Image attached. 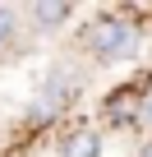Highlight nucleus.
<instances>
[{"instance_id": "obj_2", "label": "nucleus", "mask_w": 152, "mask_h": 157, "mask_svg": "<svg viewBox=\"0 0 152 157\" xmlns=\"http://www.w3.org/2000/svg\"><path fill=\"white\" fill-rule=\"evenodd\" d=\"M69 97H74V83H69V78L46 83V88L37 93V102H32V120H51V116H60V111L69 106Z\"/></svg>"}, {"instance_id": "obj_5", "label": "nucleus", "mask_w": 152, "mask_h": 157, "mask_svg": "<svg viewBox=\"0 0 152 157\" xmlns=\"http://www.w3.org/2000/svg\"><path fill=\"white\" fill-rule=\"evenodd\" d=\"M14 28H19V19H14V10H9V5H0V51H5V46L14 42Z\"/></svg>"}, {"instance_id": "obj_1", "label": "nucleus", "mask_w": 152, "mask_h": 157, "mask_svg": "<svg viewBox=\"0 0 152 157\" xmlns=\"http://www.w3.org/2000/svg\"><path fill=\"white\" fill-rule=\"evenodd\" d=\"M134 46H138V28L120 14H102L83 28V51L97 60H124L134 56Z\"/></svg>"}, {"instance_id": "obj_4", "label": "nucleus", "mask_w": 152, "mask_h": 157, "mask_svg": "<svg viewBox=\"0 0 152 157\" xmlns=\"http://www.w3.org/2000/svg\"><path fill=\"white\" fill-rule=\"evenodd\" d=\"M69 14H74L69 5H46V0L28 5V19H32V28H37V33H55V28H60Z\"/></svg>"}, {"instance_id": "obj_3", "label": "nucleus", "mask_w": 152, "mask_h": 157, "mask_svg": "<svg viewBox=\"0 0 152 157\" xmlns=\"http://www.w3.org/2000/svg\"><path fill=\"white\" fill-rule=\"evenodd\" d=\"M60 157H102V134L97 129H74L60 143Z\"/></svg>"}, {"instance_id": "obj_6", "label": "nucleus", "mask_w": 152, "mask_h": 157, "mask_svg": "<svg viewBox=\"0 0 152 157\" xmlns=\"http://www.w3.org/2000/svg\"><path fill=\"white\" fill-rule=\"evenodd\" d=\"M143 120H147V125H152V93H147V97H143Z\"/></svg>"}, {"instance_id": "obj_7", "label": "nucleus", "mask_w": 152, "mask_h": 157, "mask_svg": "<svg viewBox=\"0 0 152 157\" xmlns=\"http://www.w3.org/2000/svg\"><path fill=\"white\" fill-rule=\"evenodd\" d=\"M138 157H152V143H143V152H138Z\"/></svg>"}]
</instances>
